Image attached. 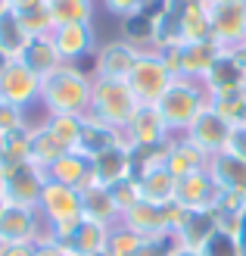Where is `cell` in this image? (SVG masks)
<instances>
[{
	"mask_svg": "<svg viewBox=\"0 0 246 256\" xmlns=\"http://www.w3.org/2000/svg\"><path fill=\"white\" fill-rule=\"evenodd\" d=\"M203 256H246L237 244V238L225 232V228H218V232L206 240V247H203Z\"/></svg>",
	"mask_w": 246,
	"mask_h": 256,
	"instance_id": "d590c367",
	"label": "cell"
},
{
	"mask_svg": "<svg viewBox=\"0 0 246 256\" xmlns=\"http://www.w3.org/2000/svg\"><path fill=\"white\" fill-rule=\"evenodd\" d=\"M31 128V125H28ZM28 128L22 132H12L3 138V156H0V166H19L28 162Z\"/></svg>",
	"mask_w": 246,
	"mask_h": 256,
	"instance_id": "836d02e7",
	"label": "cell"
},
{
	"mask_svg": "<svg viewBox=\"0 0 246 256\" xmlns=\"http://www.w3.org/2000/svg\"><path fill=\"white\" fill-rule=\"evenodd\" d=\"M228 232H231V234L237 238V244H240V250L246 253V206H243V212H240L237 219H234V225H231Z\"/></svg>",
	"mask_w": 246,
	"mask_h": 256,
	"instance_id": "b9f144b4",
	"label": "cell"
},
{
	"mask_svg": "<svg viewBox=\"0 0 246 256\" xmlns=\"http://www.w3.org/2000/svg\"><path fill=\"white\" fill-rule=\"evenodd\" d=\"M206 166H209V156H206L187 134H172V140H168V153H165V169L175 178L190 175L197 169H206Z\"/></svg>",
	"mask_w": 246,
	"mask_h": 256,
	"instance_id": "44dd1931",
	"label": "cell"
},
{
	"mask_svg": "<svg viewBox=\"0 0 246 256\" xmlns=\"http://www.w3.org/2000/svg\"><path fill=\"white\" fill-rule=\"evenodd\" d=\"M206 106H209V94H206L203 82H190V78H175L156 104L159 116L165 119L172 134H184Z\"/></svg>",
	"mask_w": 246,
	"mask_h": 256,
	"instance_id": "7a4b0ae2",
	"label": "cell"
},
{
	"mask_svg": "<svg viewBox=\"0 0 246 256\" xmlns=\"http://www.w3.org/2000/svg\"><path fill=\"white\" fill-rule=\"evenodd\" d=\"M37 212L44 216V222L53 228L59 222H69V219H78L81 216V190L66 188L59 182H50L41 190V200H37Z\"/></svg>",
	"mask_w": 246,
	"mask_h": 256,
	"instance_id": "5bb4252c",
	"label": "cell"
},
{
	"mask_svg": "<svg viewBox=\"0 0 246 256\" xmlns=\"http://www.w3.org/2000/svg\"><path fill=\"white\" fill-rule=\"evenodd\" d=\"M50 238V228L44 222V216L34 206H16L6 203L0 212V244H37V240Z\"/></svg>",
	"mask_w": 246,
	"mask_h": 256,
	"instance_id": "9c48e42d",
	"label": "cell"
},
{
	"mask_svg": "<svg viewBox=\"0 0 246 256\" xmlns=\"http://www.w3.org/2000/svg\"><path fill=\"white\" fill-rule=\"evenodd\" d=\"M81 119H84V116H72V112H50V116L44 112L41 122H44L69 150H75V144H78V134H81Z\"/></svg>",
	"mask_w": 246,
	"mask_h": 256,
	"instance_id": "1f68e13d",
	"label": "cell"
},
{
	"mask_svg": "<svg viewBox=\"0 0 246 256\" xmlns=\"http://www.w3.org/2000/svg\"><path fill=\"white\" fill-rule=\"evenodd\" d=\"M109 190H112V200H115V206H119L122 216L131 210L134 203H140V188H137V178L134 175L125 178V182H119V184H112Z\"/></svg>",
	"mask_w": 246,
	"mask_h": 256,
	"instance_id": "74e56055",
	"label": "cell"
},
{
	"mask_svg": "<svg viewBox=\"0 0 246 256\" xmlns=\"http://www.w3.org/2000/svg\"><path fill=\"white\" fill-rule=\"evenodd\" d=\"M228 150L234 153V156L246 160V122H237L231 128V138H228Z\"/></svg>",
	"mask_w": 246,
	"mask_h": 256,
	"instance_id": "60d3db41",
	"label": "cell"
},
{
	"mask_svg": "<svg viewBox=\"0 0 246 256\" xmlns=\"http://www.w3.org/2000/svg\"><path fill=\"white\" fill-rule=\"evenodd\" d=\"M28 112L6 104V100H0V138H6L12 132H22V128H28Z\"/></svg>",
	"mask_w": 246,
	"mask_h": 256,
	"instance_id": "8d00e7d4",
	"label": "cell"
},
{
	"mask_svg": "<svg viewBox=\"0 0 246 256\" xmlns=\"http://www.w3.org/2000/svg\"><path fill=\"white\" fill-rule=\"evenodd\" d=\"M222 188L215 184L209 169H197L190 175H181L175 184V203L181 210H215Z\"/></svg>",
	"mask_w": 246,
	"mask_h": 256,
	"instance_id": "9a60e30c",
	"label": "cell"
},
{
	"mask_svg": "<svg viewBox=\"0 0 246 256\" xmlns=\"http://www.w3.org/2000/svg\"><path fill=\"white\" fill-rule=\"evenodd\" d=\"M231 128H234V125H231V122L222 116V112H218V110L209 104L197 119H193V125L187 128L184 134L206 153V156H215V153H225V150H228Z\"/></svg>",
	"mask_w": 246,
	"mask_h": 256,
	"instance_id": "4fadbf2b",
	"label": "cell"
},
{
	"mask_svg": "<svg viewBox=\"0 0 246 256\" xmlns=\"http://www.w3.org/2000/svg\"><path fill=\"white\" fill-rule=\"evenodd\" d=\"M181 216H184V210H181L178 203L140 200V203H134V206L122 216L119 222L125 228H131V232L140 234V238H159V234H175Z\"/></svg>",
	"mask_w": 246,
	"mask_h": 256,
	"instance_id": "52a82bcc",
	"label": "cell"
},
{
	"mask_svg": "<svg viewBox=\"0 0 246 256\" xmlns=\"http://www.w3.org/2000/svg\"><path fill=\"white\" fill-rule=\"evenodd\" d=\"M50 38H53V47L62 62H78L84 56H94L97 54V28L94 25H56L53 32H50Z\"/></svg>",
	"mask_w": 246,
	"mask_h": 256,
	"instance_id": "e0dca14e",
	"label": "cell"
},
{
	"mask_svg": "<svg viewBox=\"0 0 246 256\" xmlns=\"http://www.w3.org/2000/svg\"><path fill=\"white\" fill-rule=\"evenodd\" d=\"M0 100L28 112L41 100V75H34L19 60H9V66L0 75Z\"/></svg>",
	"mask_w": 246,
	"mask_h": 256,
	"instance_id": "8fae6325",
	"label": "cell"
},
{
	"mask_svg": "<svg viewBox=\"0 0 246 256\" xmlns=\"http://www.w3.org/2000/svg\"><path fill=\"white\" fill-rule=\"evenodd\" d=\"M81 216H87V219H94V222H103L109 228L122 219V212H119V206H115V200H112V190L97 184V182L81 188Z\"/></svg>",
	"mask_w": 246,
	"mask_h": 256,
	"instance_id": "484cf974",
	"label": "cell"
},
{
	"mask_svg": "<svg viewBox=\"0 0 246 256\" xmlns=\"http://www.w3.org/2000/svg\"><path fill=\"white\" fill-rule=\"evenodd\" d=\"M3 250H6V247H3V244H0V256H3Z\"/></svg>",
	"mask_w": 246,
	"mask_h": 256,
	"instance_id": "f5cc1de1",
	"label": "cell"
},
{
	"mask_svg": "<svg viewBox=\"0 0 246 256\" xmlns=\"http://www.w3.org/2000/svg\"><path fill=\"white\" fill-rule=\"evenodd\" d=\"M100 4H103V10H106L109 16L125 22V19H134V16H140V12L153 10L156 0H100Z\"/></svg>",
	"mask_w": 246,
	"mask_h": 256,
	"instance_id": "e575fe53",
	"label": "cell"
},
{
	"mask_svg": "<svg viewBox=\"0 0 246 256\" xmlns=\"http://www.w3.org/2000/svg\"><path fill=\"white\" fill-rule=\"evenodd\" d=\"M50 22L56 25H94L97 0H47Z\"/></svg>",
	"mask_w": 246,
	"mask_h": 256,
	"instance_id": "f1b7e54d",
	"label": "cell"
},
{
	"mask_svg": "<svg viewBox=\"0 0 246 256\" xmlns=\"http://www.w3.org/2000/svg\"><path fill=\"white\" fill-rule=\"evenodd\" d=\"M62 153H69V147L44 122H31V128H28V160L47 172V166H53Z\"/></svg>",
	"mask_w": 246,
	"mask_h": 256,
	"instance_id": "d4e9b609",
	"label": "cell"
},
{
	"mask_svg": "<svg viewBox=\"0 0 246 256\" xmlns=\"http://www.w3.org/2000/svg\"><path fill=\"white\" fill-rule=\"evenodd\" d=\"M209 4H228V0H209Z\"/></svg>",
	"mask_w": 246,
	"mask_h": 256,
	"instance_id": "816d5d0a",
	"label": "cell"
},
{
	"mask_svg": "<svg viewBox=\"0 0 246 256\" xmlns=\"http://www.w3.org/2000/svg\"><path fill=\"white\" fill-rule=\"evenodd\" d=\"M44 184H47V172L41 166H34L31 160L19 166H0V194H3L6 203L37 210Z\"/></svg>",
	"mask_w": 246,
	"mask_h": 256,
	"instance_id": "8992f818",
	"label": "cell"
},
{
	"mask_svg": "<svg viewBox=\"0 0 246 256\" xmlns=\"http://www.w3.org/2000/svg\"><path fill=\"white\" fill-rule=\"evenodd\" d=\"M168 140H172V132H168L165 119L159 116V110L140 104L134 119L125 128V144L128 147H162Z\"/></svg>",
	"mask_w": 246,
	"mask_h": 256,
	"instance_id": "ac0fdd59",
	"label": "cell"
},
{
	"mask_svg": "<svg viewBox=\"0 0 246 256\" xmlns=\"http://www.w3.org/2000/svg\"><path fill=\"white\" fill-rule=\"evenodd\" d=\"M178 32H181V44H190V41H212L209 0H193V4L181 12Z\"/></svg>",
	"mask_w": 246,
	"mask_h": 256,
	"instance_id": "83f0119b",
	"label": "cell"
},
{
	"mask_svg": "<svg viewBox=\"0 0 246 256\" xmlns=\"http://www.w3.org/2000/svg\"><path fill=\"white\" fill-rule=\"evenodd\" d=\"M28 32H25V25L19 22V16L12 10H6L3 16H0V50L9 56V60H19V54L25 50L28 44Z\"/></svg>",
	"mask_w": 246,
	"mask_h": 256,
	"instance_id": "4dcf8cb0",
	"label": "cell"
},
{
	"mask_svg": "<svg viewBox=\"0 0 246 256\" xmlns=\"http://www.w3.org/2000/svg\"><path fill=\"white\" fill-rule=\"evenodd\" d=\"M231 54H234V56H237V60L243 62V69H246V41H243V44H240L237 50H231Z\"/></svg>",
	"mask_w": 246,
	"mask_h": 256,
	"instance_id": "bcb514c9",
	"label": "cell"
},
{
	"mask_svg": "<svg viewBox=\"0 0 246 256\" xmlns=\"http://www.w3.org/2000/svg\"><path fill=\"white\" fill-rule=\"evenodd\" d=\"M243 97H246V82H243Z\"/></svg>",
	"mask_w": 246,
	"mask_h": 256,
	"instance_id": "db71d44e",
	"label": "cell"
},
{
	"mask_svg": "<svg viewBox=\"0 0 246 256\" xmlns=\"http://www.w3.org/2000/svg\"><path fill=\"white\" fill-rule=\"evenodd\" d=\"M172 256H203V250H193V247H181V244H178V247L172 250Z\"/></svg>",
	"mask_w": 246,
	"mask_h": 256,
	"instance_id": "f6af8a7d",
	"label": "cell"
},
{
	"mask_svg": "<svg viewBox=\"0 0 246 256\" xmlns=\"http://www.w3.org/2000/svg\"><path fill=\"white\" fill-rule=\"evenodd\" d=\"M3 256H34V244H9Z\"/></svg>",
	"mask_w": 246,
	"mask_h": 256,
	"instance_id": "7bdbcfd3",
	"label": "cell"
},
{
	"mask_svg": "<svg viewBox=\"0 0 246 256\" xmlns=\"http://www.w3.org/2000/svg\"><path fill=\"white\" fill-rule=\"evenodd\" d=\"M137 110H140V100L134 97L128 82H122V78H94L87 116H94V119L125 132Z\"/></svg>",
	"mask_w": 246,
	"mask_h": 256,
	"instance_id": "3957f363",
	"label": "cell"
},
{
	"mask_svg": "<svg viewBox=\"0 0 246 256\" xmlns=\"http://www.w3.org/2000/svg\"><path fill=\"white\" fill-rule=\"evenodd\" d=\"M37 4H44V0H9V10H28V6H37Z\"/></svg>",
	"mask_w": 246,
	"mask_h": 256,
	"instance_id": "ee69618b",
	"label": "cell"
},
{
	"mask_svg": "<svg viewBox=\"0 0 246 256\" xmlns=\"http://www.w3.org/2000/svg\"><path fill=\"white\" fill-rule=\"evenodd\" d=\"M212 16V41L222 50H237L246 41V0L209 4Z\"/></svg>",
	"mask_w": 246,
	"mask_h": 256,
	"instance_id": "30bf717a",
	"label": "cell"
},
{
	"mask_svg": "<svg viewBox=\"0 0 246 256\" xmlns=\"http://www.w3.org/2000/svg\"><path fill=\"white\" fill-rule=\"evenodd\" d=\"M50 238L59 240V244H66L78 256H103V250H106V238H109V225L94 222V219H87V216H78V219L53 225L50 228Z\"/></svg>",
	"mask_w": 246,
	"mask_h": 256,
	"instance_id": "ba28073f",
	"label": "cell"
},
{
	"mask_svg": "<svg viewBox=\"0 0 246 256\" xmlns=\"http://www.w3.org/2000/svg\"><path fill=\"white\" fill-rule=\"evenodd\" d=\"M47 178L66 184V188L81 190V188H87L94 182V166H90V160L81 156L78 150H69V153H62L53 166H47Z\"/></svg>",
	"mask_w": 246,
	"mask_h": 256,
	"instance_id": "7402d4cb",
	"label": "cell"
},
{
	"mask_svg": "<svg viewBox=\"0 0 246 256\" xmlns=\"http://www.w3.org/2000/svg\"><path fill=\"white\" fill-rule=\"evenodd\" d=\"M137 188H140V200L150 203H175V184L178 178L165 169V166H156V169H147L144 175H134Z\"/></svg>",
	"mask_w": 246,
	"mask_h": 256,
	"instance_id": "f546056e",
	"label": "cell"
},
{
	"mask_svg": "<svg viewBox=\"0 0 246 256\" xmlns=\"http://www.w3.org/2000/svg\"><path fill=\"white\" fill-rule=\"evenodd\" d=\"M3 206H6V200H3V194H0V212H3Z\"/></svg>",
	"mask_w": 246,
	"mask_h": 256,
	"instance_id": "681fc988",
	"label": "cell"
},
{
	"mask_svg": "<svg viewBox=\"0 0 246 256\" xmlns=\"http://www.w3.org/2000/svg\"><path fill=\"white\" fill-rule=\"evenodd\" d=\"M6 66H9V56L3 54V50H0V75H3V69H6Z\"/></svg>",
	"mask_w": 246,
	"mask_h": 256,
	"instance_id": "7dc6e473",
	"label": "cell"
},
{
	"mask_svg": "<svg viewBox=\"0 0 246 256\" xmlns=\"http://www.w3.org/2000/svg\"><path fill=\"white\" fill-rule=\"evenodd\" d=\"M0 156H3V138H0Z\"/></svg>",
	"mask_w": 246,
	"mask_h": 256,
	"instance_id": "f907efd6",
	"label": "cell"
},
{
	"mask_svg": "<svg viewBox=\"0 0 246 256\" xmlns=\"http://www.w3.org/2000/svg\"><path fill=\"white\" fill-rule=\"evenodd\" d=\"M222 54L225 50L215 41H190V44H178V47H159V56L168 66V72L175 78H190V82H203Z\"/></svg>",
	"mask_w": 246,
	"mask_h": 256,
	"instance_id": "277c9868",
	"label": "cell"
},
{
	"mask_svg": "<svg viewBox=\"0 0 246 256\" xmlns=\"http://www.w3.org/2000/svg\"><path fill=\"white\" fill-rule=\"evenodd\" d=\"M90 91H94V75L84 72L75 62H62L59 69L41 78V100L44 112H72V116H87L90 110Z\"/></svg>",
	"mask_w": 246,
	"mask_h": 256,
	"instance_id": "6da1fadb",
	"label": "cell"
},
{
	"mask_svg": "<svg viewBox=\"0 0 246 256\" xmlns=\"http://www.w3.org/2000/svg\"><path fill=\"white\" fill-rule=\"evenodd\" d=\"M175 82V75L168 72V66L162 62L159 50H140V56L134 62L131 75H128V84H131L134 97L140 100L144 106H156L159 97L168 91V84Z\"/></svg>",
	"mask_w": 246,
	"mask_h": 256,
	"instance_id": "5b68a950",
	"label": "cell"
},
{
	"mask_svg": "<svg viewBox=\"0 0 246 256\" xmlns=\"http://www.w3.org/2000/svg\"><path fill=\"white\" fill-rule=\"evenodd\" d=\"M218 228H222V222H218L215 210H184V216H181V222L175 228V234H178L181 247L203 250L206 240H209Z\"/></svg>",
	"mask_w": 246,
	"mask_h": 256,
	"instance_id": "d6986e66",
	"label": "cell"
},
{
	"mask_svg": "<svg viewBox=\"0 0 246 256\" xmlns=\"http://www.w3.org/2000/svg\"><path fill=\"white\" fill-rule=\"evenodd\" d=\"M212 106L222 112V116L237 125V122H246V97L243 94H234V97H225V100H212Z\"/></svg>",
	"mask_w": 246,
	"mask_h": 256,
	"instance_id": "f35d334b",
	"label": "cell"
},
{
	"mask_svg": "<svg viewBox=\"0 0 246 256\" xmlns=\"http://www.w3.org/2000/svg\"><path fill=\"white\" fill-rule=\"evenodd\" d=\"M19 62H22V66H28L34 75H41V78L62 66V60H59L56 47H53V38H50V34H34V38H28L25 50L19 54Z\"/></svg>",
	"mask_w": 246,
	"mask_h": 256,
	"instance_id": "4316f807",
	"label": "cell"
},
{
	"mask_svg": "<svg viewBox=\"0 0 246 256\" xmlns=\"http://www.w3.org/2000/svg\"><path fill=\"white\" fill-rule=\"evenodd\" d=\"M119 144H125V132H119V128H112V125L100 122L94 116L81 119V134H78V144H75V150L81 156L94 160V156H100V153H106Z\"/></svg>",
	"mask_w": 246,
	"mask_h": 256,
	"instance_id": "ffe728a7",
	"label": "cell"
},
{
	"mask_svg": "<svg viewBox=\"0 0 246 256\" xmlns=\"http://www.w3.org/2000/svg\"><path fill=\"white\" fill-rule=\"evenodd\" d=\"M34 256H78V253L69 250L66 244H59V240H53V238H44L34 244Z\"/></svg>",
	"mask_w": 246,
	"mask_h": 256,
	"instance_id": "ab89813d",
	"label": "cell"
},
{
	"mask_svg": "<svg viewBox=\"0 0 246 256\" xmlns=\"http://www.w3.org/2000/svg\"><path fill=\"white\" fill-rule=\"evenodd\" d=\"M209 175L215 178V184L222 190H231V194H246V160L234 156L231 150L215 153L209 156Z\"/></svg>",
	"mask_w": 246,
	"mask_h": 256,
	"instance_id": "cb8c5ba5",
	"label": "cell"
},
{
	"mask_svg": "<svg viewBox=\"0 0 246 256\" xmlns=\"http://www.w3.org/2000/svg\"><path fill=\"white\" fill-rule=\"evenodd\" d=\"M140 244H144V238L134 234L131 228H125L122 222H115L109 228V238H106V250H103V256H137Z\"/></svg>",
	"mask_w": 246,
	"mask_h": 256,
	"instance_id": "d6a6232c",
	"label": "cell"
},
{
	"mask_svg": "<svg viewBox=\"0 0 246 256\" xmlns=\"http://www.w3.org/2000/svg\"><path fill=\"white\" fill-rule=\"evenodd\" d=\"M6 10H9V0H0V16H3Z\"/></svg>",
	"mask_w": 246,
	"mask_h": 256,
	"instance_id": "c3c4849f",
	"label": "cell"
},
{
	"mask_svg": "<svg viewBox=\"0 0 246 256\" xmlns=\"http://www.w3.org/2000/svg\"><path fill=\"white\" fill-rule=\"evenodd\" d=\"M90 166H94V182L103 188H112V184L125 182V178H131V150H128V144H119L94 156Z\"/></svg>",
	"mask_w": 246,
	"mask_h": 256,
	"instance_id": "603a6c76",
	"label": "cell"
},
{
	"mask_svg": "<svg viewBox=\"0 0 246 256\" xmlns=\"http://www.w3.org/2000/svg\"><path fill=\"white\" fill-rule=\"evenodd\" d=\"M243 82H246L243 62L231 54V50H225V54L215 60V66L209 69V75L203 78V88H206L209 104H212V100H225V97L243 94Z\"/></svg>",
	"mask_w": 246,
	"mask_h": 256,
	"instance_id": "2e32d148",
	"label": "cell"
},
{
	"mask_svg": "<svg viewBox=\"0 0 246 256\" xmlns=\"http://www.w3.org/2000/svg\"><path fill=\"white\" fill-rule=\"evenodd\" d=\"M140 56V47H134L125 38H112V41H103L94 54V78H122L128 82L134 62Z\"/></svg>",
	"mask_w": 246,
	"mask_h": 256,
	"instance_id": "7c38bea8",
	"label": "cell"
}]
</instances>
